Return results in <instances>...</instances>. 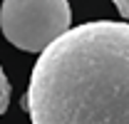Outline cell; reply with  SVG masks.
Here are the masks:
<instances>
[{"instance_id":"3957f363","label":"cell","mask_w":129,"mask_h":124,"mask_svg":"<svg viewBox=\"0 0 129 124\" xmlns=\"http://www.w3.org/2000/svg\"><path fill=\"white\" fill-rule=\"evenodd\" d=\"M8 104H10V82H8L3 67H0V114L8 109Z\"/></svg>"},{"instance_id":"6da1fadb","label":"cell","mask_w":129,"mask_h":124,"mask_svg":"<svg viewBox=\"0 0 129 124\" xmlns=\"http://www.w3.org/2000/svg\"><path fill=\"white\" fill-rule=\"evenodd\" d=\"M22 107L32 124H129V22L60 35L40 52Z\"/></svg>"},{"instance_id":"277c9868","label":"cell","mask_w":129,"mask_h":124,"mask_svg":"<svg viewBox=\"0 0 129 124\" xmlns=\"http://www.w3.org/2000/svg\"><path fill=\"white\" fill-rule=\"evenodd\" d=\"M114 5H117V10H119V15L127 17L129 20V0H112Z\"/></svg>"},{"instance_id":"7a4b0ae2","label":"cell","mask_w":129,"mask_h":124,"mask_svg":"<svg viewBox=\"0 0 129 124\" xmlns=\"http://www.w3.org/2000/svg\"><path fill=\"white\" fill-rule=\"evenodd\" d=\"M67 0H3L0 30L5 40L25 52H42L70 30Z\"/></svg>"}]
</instances>
